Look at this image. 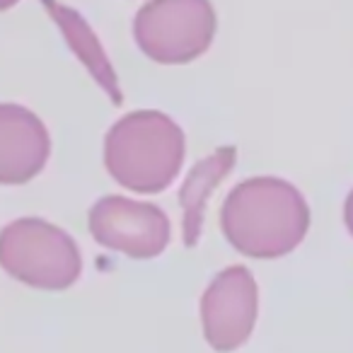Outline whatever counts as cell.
Returning <instances> with one entry per match:
<instances>
[{
    "label": "cell",
    "instance_id": "cell-5",
    "mask_svg": "<svg viewBox=\"0 0 353 353\" xmlns=\"http://www.w3.org/2000/svg\"><path fill=\"white\" fill-rule=\"evenodd\" d=\"M94 242L131 259H155L172 240V223L160 206L112 194L90 208Z\"/></svg>",
    "mask_w": 353,
    "mask_h": 353
},
{
    "label": "cell",
    "instance_id": "cell-1",
    "mask_svg": "<svg viewBox=\"0 0 353 353\" xmlns=\"http://www.w3.org/2000/svg\"><path fill=\"white\" fill-rule=\"evenodd\" d=\"M310 206L281 176H250L235 184L221 208V230L240 254L279 259L305 240Z\"/></svg>",
    "mask_w": 353,
    "mask_h": 353
},
{
    "label": "cell",
    "instance_id": "cell-2",
    "mask_svg": "<svg viewBox=\"0 0 353 353\" xmlns=\"http://www.w3.org/2000/svg\"><path fill=\"white\" fill-rule=\"evenodd\" d=\"M187 155L182 126L165 112L123 114L104 136V167L117 184L136 194H160L174 182Z\"/></svg>",
    "mask_w": 353,
    "mask_h": 353
},
{
    "label": "cell",
    "instance_id": "cell-8",
    "mask_svg": "<svg viewBox=\"0 0 353 353\" xmlns=\"http://www.w3.org/2000/svg\"><path fill=\"white\" fill-rule=\"evenodd\" d=\"M44 10L49 12V17L54 20V25L59 27L61 37L65 39L68 49L75 54V59L88 68V73L94 78V83L109 94L114 104L123 102L121 85H119V75L112 65L107 49H104L102 39L97 37V32L92 30L88 20L80 15L75 8L65 6L61 0H41Z\"/></svg>",
    "mask_w": 353,
    "mask_h": 353
},
{
    "label": "cell",
    "instance_id": "cell-6",
    "mask_svg": "<svg viewBox=\"0 0 353 353\" xmlns=\"http://www.w3.org/2000/svg\"><path fill=\"white\" fill-rule=\"evenodd\" d=\"M259 314V288L247 266H228L201 295V324L208 346L230 353L245 346Z\"/></svg>",
    "mask_w": 353,
    "mask_h": 353
},
{
    "label": "cell",
    "instance_id": "cell-4",
    "mask_svg": "<svg viewBox=\"0 0 353 353\" xmlns=\"http://www.w3.org/2000/svg\"><path fill=\"white\" fill-rule=\"evenodd\" d=\"M218 12L211 0H148L133 17V39L150 61L184 65L211 49Z\"/></svg>",
    "mask_w": 353,
    "mask_h": 353
},
{
    "label": "cell",
    "instance_id": "cell-3",
    "mask_svg": "<svg viewBox=\"0 0 353 353\" xmlns=\"http://www.w3.org/2000/svg\"><path fill=\"white\" fill-rule=\"evenodd\" d=\"M0 266L39 290H65L83 274L80 247L44 218H17L0 230Z\"/></svg>",
    "mask_w": 353,
    "mask_h": 353
},
{
    "label": "cell",
    "instance_id": "cell-11",
    "mask_svg": "<svg viewBox=\"0 0 353 353\" xmlns=\"http://www.w3.org/2000/svg\"><path fill=\"white\" fill-rule=\"evenodd\" d=\"M17 3H20V0H0V12H3V10H10V8L17 6Z\"/></svg>",
    "mask_w": 353,
    "mask_h": 353
},
{
    "label": "cell",
    "instance_id": "cell-10",
    "mask_svg": "<svg viewBox=\"0 0 353 353\" xmlns=\"http://www.w3.org/2000/svg\"><path fill=\"white\" fill-rule=\"evenodd\" d=\"M343 221H346V228H348V232H351V237H353V189L348 192L346 203H343Z\"/></svg>",
    "mask_w": 353,
    "mask_h": 353
},
{
    "label": "cell",
    "instance_id": "cell-7",
    "mask_svg": "<svg viewBox=\"0 0 353 353\" xmlns=\"http://www.w3.org/2000/svg\"><path fill=\"white\" fill-rule=\"evenodd\" d=\"M51 136L32 109L0 102V184H27L46 167Z\"/></svg>",
    "mask_w": 353,
    "mask_h": 353
},
{
    "label": "cell",
    "instance_id": "cell-9",
    "mask_svg": "<svg viewBox=\"0 0 353 353\" xmlns=\"http://www.w3.org/2000/svg\"><path fill=\"white\" fill-rule=\"evenodd\" d=\"M237 150L232 145L218 148L213 155L201 160L184 179L182 189H179V203L184 211V237L187 245H194L201 232L203 225V211H206V201L211 192L223 182V176L232 170L235 165Z\"/></svg>",
    "mask_w": 353,
    "mask_h": 353
}]
</instances>
